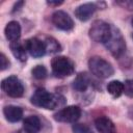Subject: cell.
I'll use <instances>...</instances> for the list:
<instances>
[{"mask_svg":"<svg viewBox=\"0 0 133 133\" xmlns=\"http://www.w3.org/2000/svg\"><path fill=\"white\" fill-rule=\"evenodd\" d=\"M31 103L41 108L45 109H55L64 104V98L60 95H54L47 91L45 88H37L30 99Z\"/></svg>","mask_w":133,"mask_h":133,"instance_id":"1","label":"cell"},{"mask_svg":"<svg viewBox=\"0 0 133 133\" xmlns=\"http://www.w3.org/2000/svg\"><path fill=\"white\" fill-rule=\"evenodd\" d=\"M88 68L92 75L102 79L109 78L114 73V70L111 63L100 56L90 57L88 60Z\"/></svg>","mask_w":133,"mask_h":133,"instance_id":"2","label":"cell"},{"mask_svg":"<svg viewBox=\"0 0 133 133\" xmlns=\"http://www.w3.org/2000/svg\"><path fill=\"white\" fill-rule=\"evenodd\" d=\"M111 31H112V26L110 24L102 20H96L91 24L88 33H89V37L92 41L97 43L105 44L109 39L111 35Z\"/></svg>","mask_w":133,"mask_h":133,"instance_id":"3","label":"cell"},{"mask_svg":"<svg viewBox=\"0 0 133 133\" xmlns=\"http://www.w3.org/2000/svg\"><path fill=\"white\" fill-rule=\"evenodd\" d=\"M51 69L55 77L64 78V77L71 76L74 73L75 65H74V62L70 58L65 56H57L52 59Z\"/></svg>","mask_w":133,"mask_h":133,"instance_id":"4","label":"cell"},{"mask_svg":"<svg viewBox=\"0 0 133 133\" xmlns=\"http://www.w3.org/2000/svg\"><path fill=\"white\" fill-rule=\"evenodd\" d=\"M104 45H105V47L110 51V53H111L114 57H116V58L121 57V56L124 54L125 50H126L125 39H124V37H123L121 31H119L117 28L113 27V26H112L111 35H110L109 39H108Z\"/></svg>","mask_w":133,"mask_h":133,"instance_id":"5","label":"cell"},{"mask_svg":"<svg viewBox=\"0 0 133 133\" xmlns=\"http://www.w3.org/2000/svg\"><path fill=\"white\" fill-rule=\"evenodd\" d=\"M2 90L11 98H20L24 94V85L17 76H9L1 81Z\"/></svg>","mask_w":133,"mask_h":133,"instance_id":"6","label":"cell"},{"mask_svg":"<svg viewBox=\"0 0 133 133\" xmlns=\"http://www.w3.org/2000/svg\"><path fill=\"white\" fill-rule=\"evenodd\" d=\"M81 115V109L78 106H66L54 114V119L61 123H75Z\"/></svg>","mask_w":133,"mask_h":133,"instance_id":"7","label":"cell"},{"mask_svg":"<svg viewBox=\"0 0 133 133\" xmlns=\"http://www.w3.org/2000/svg\"><path fill=\"white\" fill-rule=\"evenodd\" d=\"M52 23L58 29L64 31L72 30L74 27L73 19L69 16V14H66L63 10H57L52 15Z\"/></svg>","mask_w":133,"mask_h":133,"instance_id":"8","label":"cell"},{"mask_svg":"<svg viewBox=\"0 0 133 133\" xmlns=\"http://www.w3.org/2000/svg\"><path fill=\"white\" fill-rule=\"evenodd\" d=\"M26 50L27 52L34 58H39L46 54V45L44 42L36 37H31L28 38L25 42Z\"/></svg>","mask_w":133,"mask_h":133,"instance_id":"9","label":"cell"},{"mask_svg":"<svg viewBox=\"0 0 133 133\" xmlns=\"http://www.w3.org/2000/svg\"><path fill=\"white\" fill-rule=\"evenodd\" d=\"M96 9H97V6L95 3H84L79 5L75 9V16L78 20L85 22L90 19V17L94 15Z\"/></svg>","mask_w":133,"mask_h":133,"instance_id":"10","label":"cell"},{"mask_svg":"<svg viewBox=\"0 0 133 133\" xmlns=\"http://www.w3.org/2000/svg\"><path fill=\"white\" fill-rule=\"evenodd\" d=\"M95 126L100 133H116L113 122L107 116H99L95 119Z\"/></svg>","mask_w":133,"mask_h":133,"instance_id":"11","label":"cell"},{"mask_svg":"<svg viewBox=\"0 0 133 133\" xmlns=\"http://www.w3.org/2000/svg\"><path fill=\"white\" fill-rule=\"evenodd\" d=\"M90 85H91V81H90V78L87 76L86 73L78 74L73 81V88L79 92L86 91Z\"/></svg>","mask_w":133,"mask_h":133,"instance_id":"12","label":"cell"},{"mask_svg":"<svg viewBox=\"0 0 133 133\" xmlns=\"http://www.w3.org/2000/svg\"><path fill=\"white\" fill-rule=\"evenodd\" d=\"M5 36L10 42H17L19 41L21 36V26L17 21H10L6 25L4 29Z\"/></svg>","mask_w":133,"mask_h":133,"instance_id":"13","label":"cell"},{"mask_svg":"<svg viewBox=\"0 0 133 133\" xmlns=\"http://www.w3.org/2000/svg\"><path fill=\"white\" fill-rule=\"evenodd\" d=\"M3 114L5 118L10 123L19 122L23 116V110L19 106L8 105L3 108Z\"/></svg>","mask_w":133,"mask_h":133,"instance_id":"14","label":"cell"},{"mask_svg":"<svg viewBox=\"0 0 133 133\" xmlns=\"http://www.w3.org/2000/svg\"><path fill=\"white\" fill-rule=\"evenodd\" d=\"M9 48H10V51L11 53L14 54V56L19 59L20 61H26L27 59V50H26V46H25V43H22L20 41H17V42H11L10 45H9Z\"/></svg>","mask_w":133,"mask_h":133,"instance_id":"15","label":"cell"},{"mask_svg":"<svg viewBox=\"0 0 133 133\" xmlns=\"http://www.w3.org/2000/svg\"><path fill=\"white\" fill-rule=\"evenodd\" d=\"M41 121L36 115H30L24 119L23 128L26 133H37L41 130Z\"/></svg>","mask_w":133,"mask_h":133,"instance_id":"16","label":"cell"},{"mask_svg":"<svg viewBox=\"0 0 133 133\" xmlns=\"http://www.w3.org/2000/svg\"><path fill=\"white\" fill-rule=\"evenodd\" d=\"M107 91L113 98H118L124 92V83L118 80H112L107 85Z\"/></svg>","mask_w":133,"mask_h":133,"instance_id":"17","label":"cell"},{"mask_svg":"<svg viewBox=\"0 0 133 133\" xmlns=\"http://www.w3.org/2000/svg\"><path fill=\"white\" fill-rule=\"evenodd\" d=\"M45 45H46V51L51 53V54L59 52L61 50V47H60L59 43L53 37H47L46 42H45Z\"/></svg>","mask_w":133,"mask_h":133,"instance_id":"18","label":"cell"},{"mask_svg":"<svg viewBox=\"0 0 133 133\" xmlns=\"http://www.w3.org/2000/svg\"><path fill=\"white\" fill-rule=\"evenodd\" d=\"M31 73H32V76L35 79H38V80L44 79L47 76V70H46V68L44 65H36V66H34L32 69Z\"/></svg>","mask_w":133,"mask_h":133,"instance_id":"19","label":"cell"},{"mask_svg":"<svg viewBox=\"0 0 133 133\" xmlns=\"http://www.w3.org/2000/svg\"><path fill=\"white\" fill-rule=\"evenodd\" d=\"M72 130L74 133H92L91 129L85 124H74Z\"/></svg>","mask_w":133,"mask_h":133,"instance_id":"20","label":"cell"},{"mask_svg":"<svg viewBox=\"0 0 133 133\" xmlns=\"http://www.w3.org/2000/svg\"><path fill=\"white\" fill-rule=\"evenodd\" d=\"M124 92L126 96L133 98V79H128L124 83Z\"/></svg>","mask_w":133,"mask_h":133,"instance_id":"21","label":"cell"},{"mask_svg":"<svg viewBox=\"0 0 133 133\" xmlns=\"http://www.w3.org/2000/svg\"><path fill=\"white\" fill-rule=\"evenodd\" d=\"M9 64H10L9 60L6 58V56L3 53H1L0 54V70L1 71L6 70L7 68H9Z\"/></svg>","mask_w":133,"mask_h":133,"instance_id":"22","label":"cell"},{"mask_svg":"<svg viewBox=\"0 0 133 133\" xmlns=\"http://www.w3.org/2000/svg\"><path fill=\"white\" fill-rule=\"evenodd\" d=\"M116 4L121 5L122 7L128 9V10H133V1L131 0H125V1H117Z\"/></svg>","mask_w":133,"mask_h":133,"instance_id":"23","label":"cell"},{"mask_svg":"<svg viewBox=\"0 0 133 133\" xmlns=\"http://www.w3.org/2000/svg\"><path fill=\"white\" fill-rule=\"evenodd\" d=\"M47 4H49V5H54V6H58V5L62 4V1H47Z\"/></svg>","mask_w":133,"mask_h":133,"instance_id":"24","label":"cell"},{"mask_svg":"<svg viewBox=\"0 0 133 133\" xmlns=\"http://www.w3.org/2000/svg\"><path fill=\"white\" fill-rule=\"evenodd\" d=\"M131 24H132V26H133V19H132V21H131Z\"/></svg>","mask_w":133,"mask_h":133,"instance_id":"25","label":"cell"},{"mask_svg":"<svg viewBox=\"0 0 133 133\" xmlns=\"http://www.w3.org/2000/svg\"><path fill=\"white\" fill-rule=\"evenodd\" d=\"M132 37H133V34H132Z\"/></svg>","mask_w":133,"mask_h":133,"instance_id":"26","label":"cell"}]
</instances>
